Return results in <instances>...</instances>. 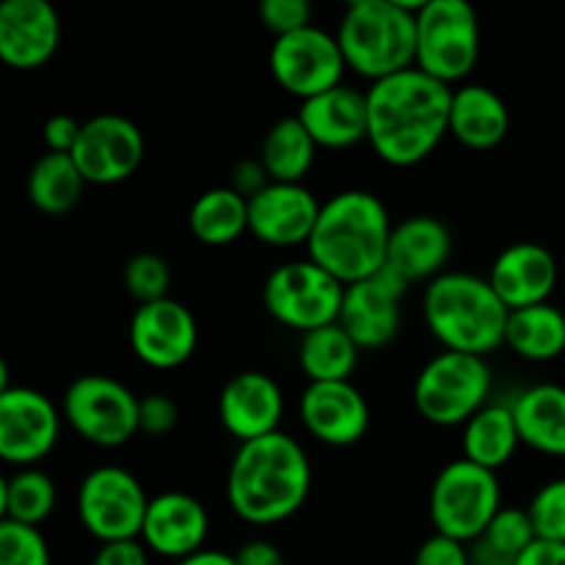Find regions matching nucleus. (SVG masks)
Returning a JSON list of instances; mask_svg holds the SVG:
<instances>
[{
  "label": "nucleus",
  "mask_w": 565,
  "mask_h": 565,
  "mask_svg": "<svg viewBox=\"0 0 565 565\" xmlns=\"http://www.w3.org/2000/svg\"><path fill=\"white\" fill-rule=\"evenodd\" d=\"M452 86L419 66L375 81L367 88V141L384 163L408 169L423 163L450 136Z\"/></svg>",
  "instance_id": "obj_1"
},
{
  "label": "nucleus",
  "mask_w": 565,
  "mask_h": 565,
  "mask_svg": "<svg viewBox=\"0 0 565 565\" xmlns=\"http://www.w3.org/2000/svg\"><path fill=\"white\" fill-rule=\"evenodd\" d=\"M312 489V463L301 441L285 430L243 441L226 475V502L257 527L296 516Z\"/></svg>",
  "instance_id": "obj_2"
},
{
  "label": "nucleus",
  "mask_w": 565,
  "mask_h": 565,
  "mask_svg": "<svg viewBox=\"0 0 565 565\" xmlns=\"http://www.w3.org/2000/svg\"><path fill=\"white\" fill-rule=\"evenodd\" d=\"M395 224L375 193L351 188L323 202L309 237V259L342 285H356L386 265Z\"/></svg>",
  "instance_id": "obj_3"
},
{
  "label": "nucleus",
  "mask_w": 565,
  "mask_h": 565,
  "mask_svg": "<svg viewBox=\"0 0 565 565\" xmlns=\"http://www.w3.org/2000/svg\"><path fill=\"white\" fill-rule=\"evenodd\" d=\"M423 315L445 351L486 359L505 345L511 309L497 296L489 276L445 270L425 287Z\"/></svg>",
  "instance_id": "obj_4"
},
{
  "label": "nucleus",
  "mask_w": 565,
  "mask_h": 565,
  "mask_svg": "<svg viewBox=\"0 0 565 565\" xmlns=\"http://www.w3.org/2000/svg\"><path fill=\"white\" fill-rule=\"evenodd\" d=\"M425 0H353L337 25L348 66L367 81H384L417 66V14Z\"/></svg>",
  "instance_id": "obj_5"
},
{
  "label": "nucleus",
  "mask_w": 565,
  "mask_h": 565,
  "mask_svg": "<svg viewBox=\"0 0 565 565\" xmlns=\"http://www.w3.org/2000/svg\"><path fill=\"white\" fill-rule=\"evenodd\" d=\"M491 386L494 375L483 356L441 351L419 370L414 406L436 428H463L480 408L489 406Z\"/></svg>",
  "instance_id": "obj_6"
},
{
  "label": "nucleus",
  "mask_w": 565,
  "mask_h": 565,
  "mask_svg": "<svg viewBox=\"0 0 565 565\" xmlns=\"http://www.w3.org/2000/svg\"><path fill=\"white\" fill-rule=\"evenodd\" d=\"M502 491L497 472L467 458L445 463L430 486L428 511L434 530L461 544H475L500 513Z\"/></svg>",
  "instance_id": "obj_7"
},
{
  "label": "nucleus",
  "mask_w": 565,
  "mask_h": 565,
  "mask_svg": "<svg viewBox=\"0 0 565 565\" xmlns=\"http://www.w3.org/2000/svg\"><path fill=\"white\" fill-rule=\"evenodd\" d=\"M480 58V20L467 0H425L417 14V66L436 81L461 83Z\"/></svg>",
  "instance_id": "obj_8"
},
{
  "label": "nucleus",
  "mask_w": 565,
  "mask_h": 565,
  "mask_svg": "<svg viewBox=\"0 0 565 565\" xmlns=\"http://www.w3.org/2000/svg\"><path fill=\"white\" fill-rule=\"evenodd\" d=\"M342 296L345 285L309 257L279 265L263 285V301L270 318L301 334L337 323Z\"/></svg>",
  "instance_id": "obj_9"
},
{
  "label": "nucleus",
  "mask_w": 565,
  "mask_h": 565,
  "mask_svg": "<svg viewBox=\"0 0 565 565\" xmlns=\"http://www.w3.org/2000/svg\"><path fill=\"white\" fill-rule=\"evenodd\" d=\"M138 403L141 397L132 395L121 381L103 373H88L77 375L66 386L61 412L81 439L94 447L114 450V447L127 445L141 430Z\"/></svg>",
  "instance_id": "obj_10"
},
{
  "label": "nucleus",
  "mask_w": 565,
  "mask_h": 565,
  "mask_svg": "<svg viewBox=\"0 0 565 565\" xmlns=\"http://www.w3.org/2000/svg\"><path fill=\"white\" fill-rule=\"evenodd\" d=\"M75 508L88 535L99 544H114L141 539L149 497L136 475L108 463L81 480Z\"/></svg>",
  "instance_id": "obj_11"
},
{
  "label": "nucleus",
  "mask_w": 565,
  "mask_h": 565,
  "mask_svg": "<svg viewBox=\"0 0 565 565\" xmlns=\"http://www.w3.org/2000/svg\"><path fill=\"white\" fill-rule=\"evenodd\" d=\"M268 66L274 81L303 103V99L318 97L329 88L342 86L348 61L337 33L320 25H309L274 39Z\"/></svg>",
  "instance_id": "obj_12"
},
{
  "label": "nucleus",
  "mask_w": 565,
  "mask_h": 565,
  "mask_svg": "<svg viewBox=\"0 0 565 565\" xmlns=\"http://www.w3.org/2000/svg\"><path fill=\"white\" fill-rule=\"evenodd\" d=\"M143 152L147 141L141 127L130 116L108 110L83 121L72 158L88 185H119L136 174Z\"/></svg>",
  "instance_id": "obj_13"
},
{
  "label": "nucleus",
  "mask_w": 565,
  "mask_h": 565,
  "mask_svg": "<svg viewBox=\"0 0 565 565\" xmlns=\"http://www.w3.org/2000/svg\"><path fill=\"white\" fill-rule=\"evenodd\" d=\"M408 281L390 265L356 285L345 287L342 312L337 323L351 334L362 351H379L397 337L403 323V296Z\"/></svg>",
  "instance_id": "obj_14"
},
{
  "label": "nucleus",
  "mask_w": 565,
  "mask_h": 565,
  "mask_svg": "<svg viewBox=\"0 0 565 565\" xmlns=\"http://www.w3.org/2000/svg\"><path fill=\"white\" fill-rule=\"evenodd\" d=\"M61 434V414L44 392L9 386L0 392V458L25 469L53 452Z\"/></svg>",
  "instance_id": "obj_15"
},
{
  "label": "nucleus",
  "mask_w": 565,
  "mask_h": 565,
  "mask_svg": "<svg viewBox=\"0 0 565 565\" xmlns=\"http://www.w3.org/2000/svg\"><path fill=\"white\" fill-rule=\"evenodd\" d=\"M130 345L147 367H182L196 353L199 323L191 309L174 298L141 303L130 318Z\"/></svg>",
  "instance_id": "obj_16"
},
{
  "label": "nucleus",
  "mask_w": 565,
  "mask_h": 565,
  "mask_svg": "<svg viewBox=\"0 0 565 565\" xmlns=\"http://www.w3.org/2000/svg\"><path fill=\"white\" fill-rule=\"evenodd\" d=\"M298 417L312 439L326 447H353L370 430V403L353 381L307 384Z\"/></svg>",
  "instance_id": "obj_17"
},
{
  "label": "nucleus",
  "mask_w": 565,
  "mask_h": 565,
  "mask_svg": "<svg viewBox=\"0 0 565 565\" xmlns=\"http://www.w3.org/2000/svg\"><path fill=\"white\" fill-rule=\"evenodd\" d=\"M323 204L303 182H270L248 199V232L265 246L290 248L309 243Z\"/></svg>",
  "instance_id": "obj_18"
},
{
  "label": "nucleus",
  "mask_w": 565,
  "mask_h": 565,
  "mask_svg": "<svg viewBox=\"0 0 565 565\" xmlns=\"http://www.w3.org/2000/svg\"><path fill=\"white\" fill-rule=\"evenodd\" d=\"M61 44V17L50 0H3L0 58L11 70L31 72L47 64Z\"/></svg>",
  "instance_id": "obj_19"
},
{
  "label": "nucleus",
  "mask_w": 565,
  "mask_h": 565,
  "mask_svg": "<svg viewBox=\"0 0 565 565\" xmlns=\"http://www.w3.org/2000/svg\"><path fill=\"white\" fill-rule=\"evenodd\" d=\"M210 516L202 500L185 491H163L152 497L143 519L141 541L149 552L166 561H185L204 550Z\"/></svg>",
  "instance_id": "obj_20"
},
{
  "label": "nucleus",
  "mask_w": 565,
  "mask_h": 565,
  "mask_svg": "<svg viewBox=\"0 0 565 565\" xmlns=\"http://www.w3.org/2000/svg\"><path fill=\"white\" fill-rule=\"evenodd\" d=\"M221 425L237 441H254L279 430L285 417L281 386L259 370H243L232 375L218 395Z\"/></svg>",
  "instance_id": "obj_21"
},
{
  "label": "nucleus",
  "mask_w": 565,
  "mask_h": 565,
  "mask_svg": "<svg viewBox=\"0 0 565 565\" xmlns=\"http://www.w3.org/2000/svg\"><path fill=\"white\" fill-rule=\"evenodd\" d=\"M489 281L508 309L546 303L557 287V259L541 243H511L491 263Z\"/></svg>",
  "instance_id": "obj_22"
},
{
  "label": "nucleus",
  "mask_w": 565,
  "mask_h": 565,
  "mask_svg": "<svg viewBox=\"0 0 565 565\" xmlns=\"http://www.w3.org/2000/svg\"><path fill=\"white\" fill-rule=\"evenodd\" d=\"M452 257V235L436 215H408L395 224L390 237L386 265L403 276L408 285L434 281L445 274Z\"/></svg>",
  "instance_id": "obj_23"
},
{
  "label": "nucleus",
  "mask_w": 565,
  "mask_h": 565,
  "mask_svg": "<svg viewBox=\"0 0 565 565\" xmlns=\"http://www.w3.org/2000/svg\"><path fill=\"white\" fill-rule=\"evenodd\" d=\"M296 116L318 147L348 149L367 141V92H359L345 83L312 99H303Z\"/></svg>",
  "instance_id": "obj_24"
},
{
  "label": "nucleus",
  "mask_w": 565,
  "mask_h": 565,
  "mask_svg": "<svg viewBox=\"0 0 565 565\" xmlns=\"http://www.w3.org/2000/svg\"><path fill=\"white\" fill-rule=\"evenodd\" d=\"M511 130L508 103L483 83H461L452 88L450 136L469 149H494Z\"/></svg>",
  "instance_id": "obj_25"
},
{
  "label": "nucleus",
  "mask_w": 565,
  "mask_h": 565,
  "mask_svg": "<svg viewBox=\"0 0 565 565\" xmlns=\"http://www.w3.org/2000/svg\"><path fill=\"white\" fill-rule=\"evenodd\" d=\"M522 445L552 458H565V386L533 384L511 403Z\"/></svg>",
  "instance_id": "obj_26"
},
{
  "label": "nucleus",
  "mask_w": 565,
  "mask_h": 565,
  "mask_svg": "<svg viewBox=\"0 0 565 565\" xmlns=\"http://www.w3.org/2000/svg\"><path fill=\"white\" fill-rule=\"evenodd\" d=\"M519 445H522V436H519L511 403L508 406L505 403H489L463 425V458L478 463V467L491 469V472L505 467L516 456Z\"/></svg>",
  "instance_id": "obj_27"
},
{
  "label": "nucleus",
  "mask_w": 565,
  "mask_h": 565,
  "mask_svg": "<svg viewBox=\"0 0 565 565\" xmlns=\"http://www.w3.org/2000/svg\"><path fill=\"white\" fill-rule=\"evenodd\" d=\"M505 345L524 362H552L565 351V312L555 303L511 309Z\"/></svg>",
  "instance_id": "obj_28"
},
{
  "label": "nucleus",
  "mask_w": 565,
  "mask_h": 565,
  "mask_svg": "<svg viewBox=\"0 0 565 565\" xmlns=\"http://www.w3.org/2000/svg\"><path fill=\"white\" fill-rule=\"evenodd\" d=\"M188 226L204 246H230L248 232V199L232 185L210 188L191 204Z\"/></svg>",
  "instance_id": "obj_29"
},
{
  "label": "nucleus",
  "mask_w": 565,
  "mask_h": 565,
  "mask_svg": "<svg viewBox=\"0 0 565 565\" xmlns=\"http://www.w3.org/2000/svg\"><path fill=\"white\" fill-rule=\"evenodd\" d=\"M362 348L351 340L340 323H329L301 334L298 345V367L309 384H331V381H351L359 364Z\"/></svg>",
  "instance_id": "obj_30"
},
{
  "label": "nucleus",
  "mask_w": 565,
  "mask_h": 565,
  "mask_svg": "<svg viewBox=\"0 0 565 565\" xmlns=\"http://www.w3.org/2000/svg\"><path fill=\"white\" fill-rule=\"evenodd\" d=\"M318 149L320 147L301 125V119L285 116L265 132L259 160H263L270 182H303V177L312 171Z\"/></svg>",
  "instance_id": "obj_31"
},
{
  "label": "nucleus",
  "mask_w": 565,
  "mask_h": 565,
  "mask_svg": "<svg viewBox=\"0 0 565 565\" xmlns=\"http://www.w3.org/2000/svg\"><path fill=\"white\" fill-rule=\"evenodd\" d=\"M86 177L72 154L44 152L28 174V199L44 215H64L81 202Z\"/></svg>",
  "instance_id": "obj_32"
},
{
  "label": "nucleus",
  "mask_w": 565,
  "mask_h": 565,
  "mask_svg": "<svg viewBox=\"0 0 565 565\" xmlns=\"http://www.w3.org/2000/svg\"><path fill=\"white\" fill-rule=\"evenodd\" d=\"M539 541L527 508L502 505L486 533L469 544L472 565H516L519 557Z\"/></svg>",
  "instance_id": "obj_33"
},
{
  "label": "nucleus",
  "mask_w": 565,
  "mask_h": 565,
  "mask_svg": "<svg viewBox=\"0 0 565 565\" xmlns=\"http://www.w3.org/2000/svg\"><path fill=\"white\" fill-rule=\"evenodd\" d=\"M55 502H58V491H55L53 478L36 467L17 469L0 486V511L6 522L39 527L53 516Z\"/></svg>",
  "instance_id": "obj_34"
},
{
  "label": "nucleus",
  "mask_w": 565,
  "mask_h": 565,
  "mask_svg": "<svg viewBox=\"0 0 565 565\" xmlns=\"http://www.w3.org/2000/svg\"><path fill=\"white\" fill-rule=\"evenodd\" d=\"M121 281H125L127 296L136 298L138 307H141V303L163 301V298H169L171 268L160 254L141 252L136 254V257L127 259Z\"/></svg>",
  "instance_id": "obj_35"
},
{
  "label": "nucleus",
  "mask_w": 565,
  "mask_h": 565,
  "mask_svg": "<svg viewBox=\"0 0 565 565\" xmlns=\"http://www.w3.org/2000/svg\"><path fill=\"white\" fill-rule=\"evenodd\" d=\"M0 565H53L42 530L0 519Z\"/></svg>",
  "instance_id": "obj_36"
},
{
  "label": "nucleus",
  "mask_w": 565,
  "mask_h": 565,
  "mask_svg": "<svg viewBox=\"0 0 565 565\" xmlns=\"http://www.w3.org/2000/svg\"><path fill=\"white\" fill-rule=\"evenodd\" d=\"M539 541L565 544V478L541 486L527 505Z\"/></svg>",
  "instance_id": "obj_37"
},
{
  "label": "nucleus",
  "mask_w": 565,
  "mask_h": 565,
  "mask_svg": "<svg viewBox=\"0 0 565 565\" xmlns=\"http://www.w3.org/2000/svg\"><path fill=\"white\" fill-rule=\"evenodd\" d=\"M257 11L259 22L274 33V39L315 25L309 0H263Z\"/></svg>",
  "instance_id": "obj_38"
},
{
  "label": "nucleus",
  "mask_w": 565,
  "mask_h": 565,
  "mask_svg": "<svg viewBox=\"0 0 565 565\" xmlns=\"http://www.w3.org/2000/svg\"><path fill=\"white\" fill-rule=\"evenodd\" d=\"M177 419H180V408L163 392L143 395L141 403H138V425H141V434L166 436L169 430L177 428Z\"/></svg>",
  "instance_id": "obj_39"
},
{
  "label": "nucleus",
  "mask_w": 565,
  "mask_h": 565,
  "mask_svg": "<svg viewBox=\"0 0 565 565\" xmlns=\"http://www.w3.org/2000/svg\"><path fill=\"white\" fill-rule=\"evenodd\" d=\"M414 565H472L469 544L434 533L419 544L417 555H414Z\"/></svg>",
  "instance_id": "obj_40"
},
{
  "label": "nucleus",
  "mask_w": 565,
  "mask_h": 565,
  "mask_svg": "<svg viewBox=\"0 0 565 565\" xmlns=\"http://www.w3.org/2000/svg\"><path fill=\"white\" fill-rule=\"evenodd\" d=\"M83 121L72 119L66 114H53L42 127V141L47 147V152H61L72 154L77 147V138H81Z\"/></svg>",
  "instance_id": "obj_41"
},
{
  "label": "nucleus",
  "mask_w": 565,
  "mask_h": 565,
  "mask_svg": "<svg viewBox=\"0 0 565 565\" xmlns=\"http://www.w3.org/2000/svg\"><path fill=\"white\" fill-rule=\"evenodd\" d=\"M92 565H149V550L141 539L99 544Z\"/></svg>",
  "instance_id": "obj_42"
},
{
  "label": "nucleus",
  "mask_w": 565,
  "mask_h": 565,
  "mask_svg": "<svg viewBox=\"0 0 565 565\" xmlns=\"http://www.w3.org/2000/svg\"><path fill=\"white\" fill-rule=\"evenodd\" d=\"M268 185L270 177L268 171H265L263 160H241V163H235V169H232V188H235L241 196L254 199Z\"/></svg>",
  "instance_id": "obj_43"
},
{
  "label": "nucleus",
  "mask_w": 565,
  "mask_h": 565,
  "mask_svg": "<svg viewBox=\"0 0 565 565\" xmlns=\"http://www.w3.org/2000/svg\"><path fill=\"white\" fill-rule=\"evenodd\" d=\"M235 561L237 565H285V555L274 541L254 539L235 552Z\"/></svg>",
  "instance_id": "obj_44"
},
{
  "label": "nucleus",
  "mask_w": 565,
  "mask_h": 565,
  "mask_svg": "<svg viewBox=\"0 0 565 565\" xmlns=\"http://www.w3.org/2000/svg\"><path fill=\"white\" fill-rule=\"evenodd\" d=\"M516 565H565V544L555 541H535Z\"/></svg>",
  "instance_id": "obj_45"
},
{
  "label": "nucleus",
  "mask_w": 565,
  "mask_h": 565,
  "mask_svg": "<svg viewBox=\"0 0 565 565\" xmlns=\"http://www.w3.org/2000/svg\"><path fill=\"white\" fill-rule=\"evenodd\" d=\"M177 565H237V561H235V555H226V552L207 550V546H204L202 552L185 557V561H180Z\"/></svg>",
  "instance_id": "obj_46"
}]
</instances>
